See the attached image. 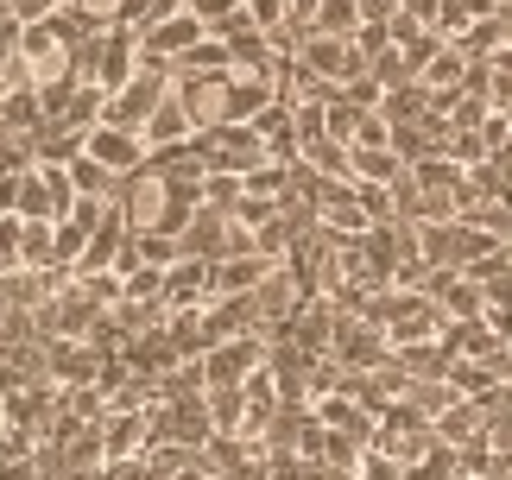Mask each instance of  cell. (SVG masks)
I'll list each match as a JSON object with an SVG mask.
<instances>
[{"mask_svg":"<svg viewBox=\"0 0 512 480\" xmlns=\"http://www.w3.org/2000/svg\"><path fill=\"white\" fill-rule=\"evenodd\" d=\"M272 102H279V89L266 83V76H247L234 70L222 89H215V127H253Z\"/></svg>","mask_w":512,"mask_h":480,"instance_id":"obj_1","label":"cell"},{"mask_svg":"<svg viewBox=\"0 0 512 480\" xmlns=\"http://www.w3.org/2000/svg\"><path fill=\"white\" fill-rule=\"evenodd\" d=\"M140 70H146V57H140V32H121V26H108V38L95 45V89L121 95V89H127Z\"/></svg>","mask_w":512,"mask_h":480,"instance_id":"obj_2","label":"cell"},{"mask_svg":"<svg viewBox=\"0 0 512 480\" xmlns=\"http://www.w3.org/2000/svg\"><path fill=\"white\" fill-rule=\"evenodd\" d=\"M203 38H215L203 19H196V13H177V19H159V26H146V32H140V57H146V64H165V70H171L177 57L196 51Z\"/></svg>","mask_w":512,"mask_h":480,"instance_id":"obj_3","label":"cell"},{"mask_svg":"<svg viewBox=\"0 0 512 480\" xmlns=\"http://www.w3.org/2000/svg\"><path fill=\"white\" fill-rule=\"evenodd\" d=\"M83 152L95 158V165H108L114 177H140L146 158H152L146 133H127V127H95V133L83 139Z\"/></svg>","mask_w":512,"mask_h":480,"instance_id":"obj_4","label":"cell"},{"mask_svg":"<svg viewBox=\"0 0 512 480\" xmlns=\"http://www.w3.org/2000/svg\"><path fill=\"white\" fill-rule=\"evenodd\" d=\"M354 158V184H380V190H399L405 177H411V165L392 146H380V152H348Z\"/></svg>","mask_w":512,"mask_h":480,"instance_id":"obj_5","label":"cell"},{"mask_svg":"<svg viewBox=\"0 0 512 480\" xmlns=\"http://www.w3.org/2000/svg\"><path fill=\"white\" fill-rule=\"evenodd\" d=\"M0 127H7V139H32L38 127H45V102H38V89H13L7 102H0Z\"/></svg>","mask_w":512,"mask_h":480,"instance_id":"obj_6","label":"cell"},{"mask_svg":"<svg viewBox=\"0 0 512 480\" xmlns=\"http://www.w3.org/2000/svg\"><path fill=\"white\" fill-rule=\"evenodd\" d=\"M253 354H260L253 342H228V348H215V354H209V386L234 392L241 379H253V373H247V367H253Z\"/></svg>","mask_w":512,"mask_h":480,"instance_id":"obj_7","label":"cell"},{"mask_svg":"<svg viewBox=\"0 0 512 480\" xmlns=\"http://www.w3.org/2000/svg\"><path fill=\"white\" fill-rule=\"evenodd\" d=\"M310 32H323V38H354V32H361V0H323L317 19H310Z\"/></svg>","mask_w":512,"mask_h":480,"instance_id":"obj_8","label":"cell"},{"mask_svg":"<svg viewBox=\"0 0 512 480\" xmlns=\"http://www.w3.org/2000/svg\"><path fill=\"white\" fill-rule=\"evenodd\" d=\"M190 13H196V19H203V26H209L215 38H222V32L234 26V19H241V13H247V0H190Z\"/></svg>","mask_w":512,"mask_h":480,"instance_id":"obj_9","label":"cell"},{"mask_svg":"<svg viewBox=\"0 0 512 480\" xmlns=\"http://www.w3.org/2000/svg\"><path fill=\"white\" fill-rule=\"evenodd\" d=\"M108 26L146 32V26H152V0H108Z\"/></svg>","mask_w":512,"mask_h":480,"instance_id":"obj_10","label":"cell"},{"mask_svg":"<svg viewBox=\"0 0 512 480\" xmlns=\"http://www.w3.org/2000/svg\"><path fill=\"white\" fill-rule=\"evenodd\" d=\"M19 247H26V222L0 215V266H19Z\"/></svg>","mask_w":512,"mask_h":480,"instance_id":"obj_11","label":"cell"},{"mask_svg":"<svg viewBox=\"0 0 512 480\" xmlns=\"http://www.w3.org/2000/svg\"><path fill=\"white\" fill-rule=\"evenodd\" d=\"M7 7H13L19 26H45V19L57 13V0H7Z\"/></svg>","mask_w":512,"mask_h":480,"instance_id":"obj_12","label":"cell"},{"mask_svg":"<svg viewBox=\"0 0 512 480\" xmlns=\"http://www.w3.org/2000/svg\"><path fill=\"white\" fill-rule=\"evenodd\" d=\"M399 13H405V0H361V19H380V26H392Z\"/></svg>","mask_w":512,"mask_h":480,"instance_id":"obj_13","label":"cell"},{"mask_svg":"<svg viewBox=\"0 0 512 480\" xmlns=\"http://www.w3.org/2000/svg\"><path fill=\"white\" fill-rule=\"evenodd\" d=\"M405 13L418 19V26H430V32H437V19H443V0H405Z\"/></svg>","mask_w":512,"mask_h":480,"instance_id":"obj_14","label":"cell"},{"mask_svg":"<svg viewBox=\"0 0 512 480\" xmlns=\"http://www.w3.org/2000/svg\"><path fill=\"white\" fill-rule=\"evenodd\" d=\"M317 7H323V0H291V26H310V19H317Z\"/></svg>","mask_w":512,"mask_h":480,"instance_id":"obj_15","label":"cell"},{"mask_svg":"<svg viewBox=\"0 0 512 480\" xmlns=\"http://www.w3.org/2000/svg\"><path fill=\"white\" fill-rule=\"evenodd\" d=\"M247 7H253V0H247Z\"/></svg>","mask_w":512,"mask_h":480,"instance_id":"obj_16","label":"cell"}]
</instances>
